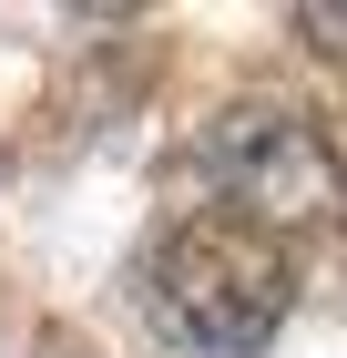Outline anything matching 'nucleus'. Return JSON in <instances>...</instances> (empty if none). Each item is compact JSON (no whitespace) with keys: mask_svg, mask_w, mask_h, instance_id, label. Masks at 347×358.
I'll use <instances>...</instances> for the list:
<instances>
[{"mask_svg":"<svg viewBox=\"0 0 347 358\" xmlns=\"http://www.w3.org/2000/svg\"><path fill=\"white\" fill-rule=\"evenodd\" d=\"M214 154L235 164V205H225V215H245V225L327 215V205H337V164H327V143L307 134L296 113H245V123H225Z\"/></svg>","mask_w":347,"mask_h":358,"instance_id":"obj_2","label":"nucleus"},{"mask_svg":"<svg viewBox=\"0 0 347 358\" xmlns=\"http://www.w3.org/2000/svg\"><path fill=\"white\" fill-rule=\"evenodd\" d=\"M286 256H276L266 225H245V215H184L174 236L154 246V266H143V307H154V328L163 338H184V348L205 358H245V348H266L276 317H286Z\"/></svg>","mask_w":347,"mask_h":358,"instance_id":"obj_1","label":"nucleus"},{"mask_svg":"<svg viewBox=\"0 0 347 358\" xmlns=\"http://www.w3.org/2000/svg\"><path fill=\"white\" fill-rule=\"evenodd\" d=\"M307 31H317V52L347 62V10H307Z\"/></svg>","mask_w":347,"mask_h":358,"instance_id":"obj_3","label":"nucleus"}]
</instances>
